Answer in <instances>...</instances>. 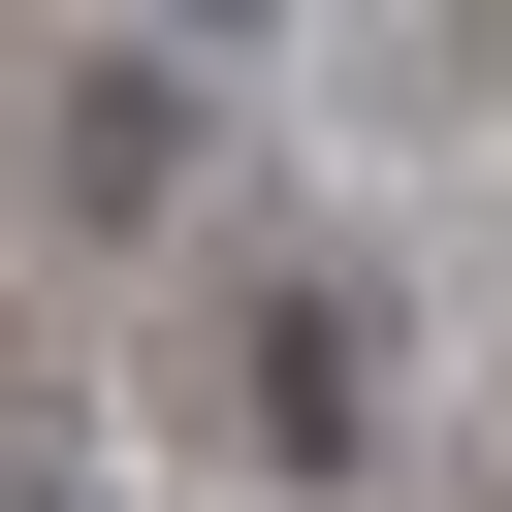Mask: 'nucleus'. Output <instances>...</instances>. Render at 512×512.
<instances>
[{
    "label": "nucleus",
    "mask_w": 512,
    "mask_h": 512,
    "mask_svg": "<svg viewBox=\"0 0 512 512\" xmlns=\"http://www.w3.org/2000/svg\"><path fill=\"white\" fill-rule=\"evenodd\" d=\"M192 128H224V96H192L160 32H96V64H64V192H192Z\"/></svg>",
    "instance_id": "nucleus-1"
}]
</instances>
